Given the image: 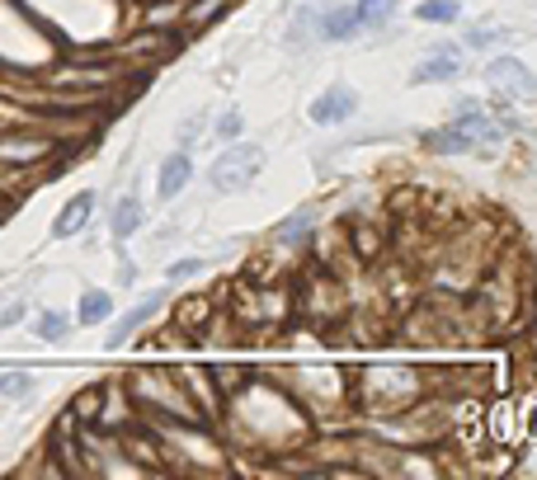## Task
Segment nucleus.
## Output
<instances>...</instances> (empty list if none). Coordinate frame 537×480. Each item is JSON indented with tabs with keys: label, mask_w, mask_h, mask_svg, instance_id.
I'll use <instances>...</instances> for the list:
<instances>
[{
	"label": "nucleus",
	"mask_w": 537,
	"mask_h": 480,
	"mask_svg": "<svg viewBox=\"0 0 537 480\" xmlns=\"http://www.w3.org/2000/svg\"><path fill=\"white\" fill-rule=\"evenodd\" d=\"M260 169H264V147L250 137H236V141H226L217 151V160L208 165V189L212 193H241L260 179Z\"/></svg>",
	"instance_id": "1"
},
{
	"label": "nucleus",
	"mask_w": 537,
	"mask_h": 480,
	"mask_svg": "<svg viewBox=\"0 0 537 480\" xmlns=\"http://www.w3.org/2000/svg\"><path fill=\"white\" fill-rule=\"evenodd\" d=\"M480 80H486V90H500V95H509L519 108L523 104H537V71L523 62V56H514V52H491L486 62H480Z\"/></svg>",
	"instance_id": "2"
},
{
	"label": "nucleus",
	"mask_w": 537,
	"mask_h": 480,
	"mask_svg": "<svg viewBox=\"0 0 537 480\" xmlns=\"http://www.w3.org/2000/svg\"><path fill=\"white\" fill-rule=\"evenodd\" d=\"M471 52L462 47V38L452 43H434L429 52H419V62L410 66V85H458L467 76Z\"/></svg>",
	"instance_id": "3"
},
{
	"label": "nucleus",
	"mask_w": 537,
	"mask_h": 480,
	"mask_svg": "<svg viewBox=\"0 0 537 480\" xmlns=\"http://www.w3.org/2000/svg\"><path fill=\"white\" fill-rule=\"evenodd\" d=\"M358 104L363 99H358V90L349 80H330L325 90L306 104V123L311 128H345V123L358 118Z\"/></svg>",
	"instance_id": "4"
},
{
	"label": "nucleus",
	"mask_w": 537,
	"mask_h": 480,
	"mask_svg": "<svg viewBox=\"0 0 537 480\" xmlns=\"http://www.w3.org/2000/svg\"><path fill=\"white\" fill-rule=\"evenodd\" d=\"M419 151L434 160H458V156H480V137L467 123H439L429 132H419Z\"/></svg>",
	"instance_id": "5"
},
{
	"label": "nucleus",
	"mask_w": 537,
	"mask_h": 480,
	"mask_svg": "<svg viewBox=\"0 0 537 480\" xmlns=\"http://www.w3.org/2000/svg\"><path fill=\"white\" fill-rule=\"evenodd\" d=\"M95 212H99V193H95V189H80V193H71L67 203H62V212L52 217L47 236H52V240H76V236L90 231Z\"/></svg>",
	"instance_id": "6"
},
{
	"label": "nucleus",
	"mask_w": 537,
	"mask_h": 480,
	"mask_svg": "<svg viewBox=\"0 0 537 480\" xmlns=\"http://www.w3.org/2000/svg\"><path fill=\"white\" fill-rule=\"evenodd\" d=\"M165 301H170V292H151V297H141V301H132L128 311H123V316H119V325H113L108 330V339H104V349L108 353H119L123 344H128V339L141 330V325H147V321H156L160 316V311H165Z\"/></svg>",
	"instance_id": "7"
},
{
	"label": "nucleus",
	"mask_w": 537,
	"mask_h": 480,
	"mask_svg": "<svg viewBox=\"0 0 537 480\" xmlns=\"http://www.w3.org/2000/svg\"><path fill=\"white\" fill-rule=\"evenodd\" d=\"M193 151H184V147H175L170 156H160V165H156V198L160 203H175V198L193 184Z\"/></svg>",
	"instance_id": "8"
},
{
	"label": "nucleus",
	"mask_w": 537,
	"mask_h": 480,
	"mask_svg": "<svg viewBox=\"0 0 537 480\" xmlns=\"http://www.w3.org/2000/svg\"><path fill=\"white\" fill-rule=\"evenodd\" d=\"M141 226H147V203H141V193L128 189V193L113 198V208H108V236H113V245H128Z\"/></svg>",
	"instance_id": "9"
},
{
	"label": "nucleus",
	"mask_w": 537,
	"mask_h": 480,
	"mask_svg": "<svg viewBox=\"0 0 537 480\" xmlns=\"http://www.w3.org/2000/svg\"><path fill=\"white\" fill-rule=\"evenodd\" d=\"M316 226H321V208L302 203V208H293L288 217H283V221L274 226L269 240H274V245H283V250H302V245H311V236H316Z\"/></svg>",
	"instance_id": "10"
},
{
	"label": "nucleus",
	"mask_w": 537,
	"mask_h": 480,
	"mask_svg": "<svg viewBox=\"0 0 537 480\" xmlns=\"http://www.w3.org/2000/svg\"><path fill=\"white\" fill-rule=\"evenodd\" d=\"M104 321H113V292L108 288H90V292H80V301H76V325H104Z\"/></svg>",
	"instance_id": "11"
},
{
	"label": "nucleus",
	"mask_w": 537,
	"mask_h": 480,
	"mask_svg": "<svg viewBox=\"0 0 537 480\" xmlns=\"http://www.w3.org/2000/svg\"><path fill=\"white\" fill-rule=\"evenodd\" d=\"M415 19L429 28H452L462 24V0H415Z\"/></svg>",
	"instance_id": "12"
},
{
	"label": "nucleus",
	"mask_w": 537,
	"mask_h": 480,
	"mask_svg": "<svg viewBox=\"0 0 537 480\" xmlns=\"http://www.w3.org/2000/svg\"><path fill=\"white\" fill-rule=\"evenodd\" d=\"M509 38H514V28H495V24H471V28H462V47H467V52H500Z\"/></svg>",
	"instance_id": "13"
},
{
	"label": "nucleus",
	"mask_w": 537,
	"mask_h": 480,
	"mask_svg": "<svg viewBox=\"0 0 537 480\" xmlns=\"http://www.w3.org/2000/svg\"><path fill=\"white\" fill-rule=\"evenodd\" d=\"M71 325H76V316H67V311H38L34 316V334L43 339V344H67Z\"/></svg>",
	"instance_id": "14"
},
{
	"label": "nucleus",
	"mask_w": 537,
	"mask_h": 480,
	"mask_svg": "<svg viewBox=\"0 0 537 480\" xmlns=\"http://www.w3.org/2000/svg\"><path fill=\"white\" fill-rule=\"evenodd\" d=\"M208 128H212V113H208V108H189L184 118H180V128H175V147L193 151L198 141L208 137Z\"/></svg>",
	"instance_id": "15"
},
{
	"label": "nucleus",
	"mask_w": 537,
	"mask_h": 480,
	"mask_svg": "<svg viewBox=\"0 0 537 480\" xmlns=\"http://www.w3.org/2000/svg\"><path fill=\"white\" fill-rule=\"evenodd\" d=\"M236 137H245V113L236 104H226L217 118H212V141H217V147H226V141H236Z\"/></svg>",
	"instance_id": "16"
},
{
	"label": "nucleus",
	"mask_w": 537,
	"mask_h": 480,
	"mask_svg": "<svg viewBox=\"0 0 537 480\" xmlns=\"http://www.w3.org/2000/svg\"><path fill=\"white\" fill-rule=\"evenodd\" d=\"M38 391V382H34V373H19V367H10V373H0V395L5 401H15V405H24L28 395Z\"/></svg>",
	"instance_id": "17"
},
{
	"label": "nucleus",
	"mask_w": 537,
	"mask_h": 480,
	"mask_svg": "<svg viewBox=\"0 0 537 480\" xmlns=\"http://www.w3.org/2000/svg\"><path fill=\"white\" fill-rule=\"evenodd\" d=\"M208 269V260H203V254H184V260H170L165 264V288H180V282H189V278H198V273H203Z\"/></svg>",
	"instance_id": "18"
},
{
	"label": "nucleus",
	"mask_w": 537,
	"mask_h": 480,
	"mask_svg": "<svg viewBox=\"0 0 537 480\" xmlns=\"http://www.w3.org/2000/svg\"><path fill=\"white\" fill-rule=\"evenodd\" d=\"M113 254H119V264H113V278H119V288H123V292H132V288H137V260L128 254V245H119Z\"/></svg>",
	"instance_id": "19"
},
{
	"label": "nucleus",
	"mask_w": 537,
	"mask_h": 480,
	"mask_svg": "<svg viewBox=\"0 0 537 480\" xmlns=\"http://www.w3.org/2000/svg\"><path fill=\"white\" fill-rule=\"evenodd\" d=\"M349 240H354V250L363 254V260H373V254H377V245H382L377 226H349Z\"/></svg>",
	"instance_id": "20"
},
{
	"label": "nucleus",
	"mask_w": 537,
	"mask_h": 480,
	"mask_svg": "<svg viewBox=\"0 0 537 480\" xmlns=\"http://www.w3.org/2000/svg\"><path fill=\"white\" fill-rule=\"evenodd\" d=\"M24 316H28V306L15 297V301H5L0 306V330H15V325H24Z\"/></svg>",
	"instance_id": "21"
},
{
	"label": "nucleus",
	"mask_w": 537,
	"mask_h": 480,
	"mask_svg": "<svg viewBox=\"0 0 537 480\" xmlns=\"http://www.w3.org/2000/svg\"><path fill=\"white\" fill-rule=\"evenodd\" d=\"M532 344H537V330H532Z\"/></svg>",
	"instance_id": "22"
}]
</instances>
